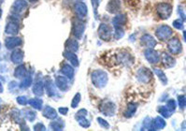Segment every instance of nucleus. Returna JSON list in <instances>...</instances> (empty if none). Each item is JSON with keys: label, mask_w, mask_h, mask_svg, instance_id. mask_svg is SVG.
<instances>
[{"label": "nucleus", "mask_w": 186, "mask_h": 131, "mask_svg": "<svg viewBox=\"0 0 186 131\" xmlns=\"http://www.w3.org/2000/svg\"><path fill=\"white\" fill-rule=\"evenodd\" d=\"M158 11L162 18H168L171 13V7L168 4H160L158 6Z\"/></svg>", "instance_id": "obj_1"}, {"label": "nucleus", "mask_w": 186, "mask_h": 131, "mask_svg": "<svg viewBox=\"0 0 186 131\" xmlns=\"http://www.w3.org/2000/svg\"><path fill=\"white\" fill-rule=\"evenodd\" d=\"M20 40L19 39H8L7 40V47L8 48H12L13 46L17 45V44H20Z\"/></svg>", "instance_id": "obj_2"}, {"label": "nucleus", "mask_w": 186, "mask_h": 131, "mask_svg": "<svg viewBox=\"0 0 186 131\" xmlns=\"http://www.w3.org/2000/svg\"><path fill=\"white\" fill-rule=\"evenodd\" d=\"M7 33H16L17 29L15 28V24L14 23H10L7 27Z\"/></svg>", "instance_id": "obj_3"}, {"label": "nucleus", "mask_w": 186, "mask_h": 131, "mask_svg": "<svg viewBox=\"0 0 186 131\" xmlns=\"http://www.w3.org/2000/svg\"><path fill=\"white\" fill-rule=\"evenodd\" d=\"M0 16H1V11H0Z\"/></svg>", "instance_id": "obj_4"}]
</instances>
